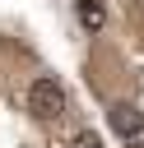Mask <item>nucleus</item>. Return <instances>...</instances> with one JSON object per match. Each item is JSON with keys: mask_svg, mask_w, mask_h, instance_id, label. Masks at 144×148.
Here are the masks:
<instances>
[{"mask_svg": "<svg viewBox=\"0 0 144 148\" xmlns=\"http://www.w3.org/2000/svg\"><path fill=\"white\" fill-rule=\"evenodd\" d=\"M28 111H33L37 120H56V116L65 111V88H60L51 74H37L33 88H28Z\"/></svg>", "mask_w": 144, "mask_h": 148, "instance_id": "f257e3e1", "label": "nucleus"}, {"mask_svg": "<svg viewBox=\"0 0 144 148\" xmlns=\"http://www.w3.org/2000/svg\"><path fill=\"white\" fill-rule=\"evenodd\" d=\"M107 116H111V130L121 134V143H125V148H144V116H139L135 106L116 102V106H111Z\"/></svg>", "mask_w": 144, "mask_h": 148, "instance_id": "f03ea898", "label": "nucleus"}, {"mask_svg": "<svg viewBox=\"0 0 144 148\" xmlns=\"http://www.w3.org/2000/svg\"><path fill=\"white\" fill-rule=\"evenodd\" d=\"M79 23L88 32H98L102 28V0H79Z\"/></svg>", "mask_w": 144, "mask_h": 148, "instance_id": "7ed1b4c3", "label": "nucleus"}, {"mask_svg": "<svg viewBox=\"0 0 144 148\" xmlns=\"http://www.w3.org/2000/svg\"><path fill=\"white\" fill-rule=\"evenodd\" d=\"M70 148H102V139H98V134H93V130H79V134H74V143H70Z\"/></svg>", "mask_w": 144, "mask_h": 148, "instance_id": "20e7f679", "label": "nucleus"}]
</instances>
